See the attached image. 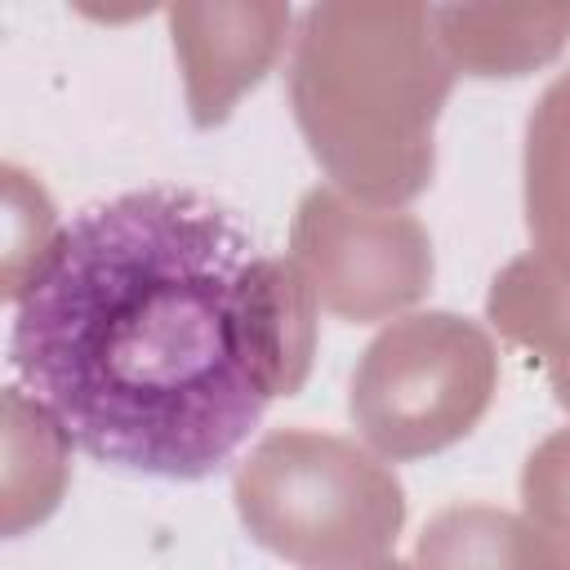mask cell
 Returning a JSON list of instances; mask_svg holds the SVG:
<instances>
[{"instance_id": "1", "label": "cell", "mask_w": 570, "mask_h": 570, "mask_svg": "<svg viewBox=\"0 0 570 570\" xmlns=\"http://www.w3.org/2000/svg\"><path fill=\"white\" fill-rule=\"evenodd\" d=\"M254 258L240 218L191 187L89 205L18 298L9 365L98 463L200 481L267 410L240 330Z\"/></svg>"}, {"instance_id": "2", "label": "cell", "mask_w": 570, "mask_h": 570, "mask_svg": "<svg viewBox=\"0 0 570 570\" xmlns=\"http://www.w3.org/2000/svg\"><path fill=\"white\" fill-rule=\"evenodd\" d=\"M454 76L428 4L325 0L298 18L285 89L294 125L334 187L401 209L432 183V134Z\"/></svg>"}, {"instance_id": "3", "label": "cell", "mask_w": 570, "mask_h": 570, "mask_svg": "<svg viewBox=\"0 0 570 570\" xmlns=\"http://www.w3.org/2000/svg\"><path fill=\"white\" fill-rule=\"evenodd\" d=\"M236 517L254 543L294 566H352L387 557L405 525L401 476L365 445L281 428L236 468Z\"/></svg>"}, {"instance_id": "4", "label": "cell", "mask_w": 570, "mask_h": 570, "mask_svg": "<svg viewBox=\"0 0 570 570\" xmlns=\"http://www.w3.org/2000/svg\"><path fill=\"white\" fill-rule=\"evenodd\" d=\"M499 352L454 312H410L370 338L352 370L347 414L379 459H423L463 441L490 410Z\"/></svg>"}, {"instance_id": "5", "label": "cell", "mask_w": 570, "mask_h": 570, "mask_svg": "<svg viewBox=\"0 0 570 570\" xmlns=\"http://www.w3.org/2000/svg\"><path fill=\"white\" fill-rule=\"evenodd\" d=\"M289 258L316 303L343 321H392L432 289V236L405 209L312 187L289 227Z\"/></svg>"}, {"instance_id": "6", "label": "cell", "mask_w": 570, "mask_h": 570, "mask_svg": "<svg viewBox=\"0 0 570 570\" xmlns=\"http://www.w3.org/2000/svg\"><path fill=\"white\" fill-rule=\"evenodd\" d=\"M169 36L200 129L232 116L285 49L289 4H169Z\"/></svg>"}, {"instance_id": "7", "label": "cell", "mask_w": 570, "mask_h": 570, "mask_svg": "<svg viewBox=\"0 0 570 570\" xmlns=\"http://www.w3.org/2000/svg\"><path fill=\"white\" fill-rule=\"evenodd\" d=\"M316 316L321 303L303 281V272L294 267V258L258 254L249 263L240 285V330H245V356L267 401L294 396L307 383L316 356Z\"/></svg>"}, {"instance_id": "8", "label": "cell", "mask_w": 570, "mask_h": 570, "mask_svg": "<svg viewBox=\"0 0 570 570\" xmlns=\"http://www.w3.org/2000/svg\"><path fill=\"white\" fill-rule=\"evenodd\" d=\"M432 22L463 76H525L570 45V4H441Z\"/></svg>"}, {"instance_id": "9", "label": "cell", "mask_w": 570, "mask_h": 570, "mask_svg": "<svg viewBox=\"0 0 570 570\" xmlns=\"http://www.w3.org/2000/svg\"><path fill=\"white\" fill-rule=\"evenodd\" d=\"M414 570H570V552L530 517L494 503H450L423 525Z\"/></svg>"}, {"instance_id": "10", "label": "cell", "mask_w": 570, "mask_h": 570, "mask_svg": "<svg viewBox=\"0 0 570 570\" xmlns=\"http://www.w3.org/2000/svg\"><path fill=\"white\" fill-rule=\"evenodd\" d=\"M525 227L530 254L570 285V71H561L525 120Z\"/></svg>"}, {"instance_id": "11", "label": "cell", "mask_w": 570, "mask_h": 570, "mask_svg": "<svg viewBox=\"0 0 570 570\" xmlns=\"http://www.w3.org/2000/svg\"><path fill=\"white\" fill-rule=\"evenodd\" d=\"M485 321L543 370L557 405L570 410V285L521 254L490 281Z\"/></svg>"}, {"instance_id": "12", "label": "cell", "mask_w": 570, "mask_h": 570, "mask_svg": "<svg viewBox=\"0 0 570 570\" xmlns=\"http://www.w3.org/2000/svg\"><path fill=\"white\" fill-rule=\"evenodd\" d=\"M71 476V436L22 387H4V534L40 525Z\"/></svg>"}, {"instance_id": "13", "label": "cell", "mask_w": 570, "mask_h": 570, "mask_svg": "<svg viewBox=\"0 0 570 570\" xmlns=\"http://www.w3.org/2000/svg\"><path fill=\"white\" fill-rule=\"evenodd\" d=\"M525 517L570 552V428L543 436L521 468Z\"/></svg>"}, {"instance_id": "14", "label": "cell", "mask_w": 570, "mask_h": 570, "mask_svg": "<svg viewBox=\"0 0 570 570\" xmlns=\"http://www.w3.org/2000/svg\"><path fill=\"white\" fill-rule=\"evenodd\" d=\"M325 570H414L396 557H374V561H352V566H325Z\"/></svg>"}]
</instances>
